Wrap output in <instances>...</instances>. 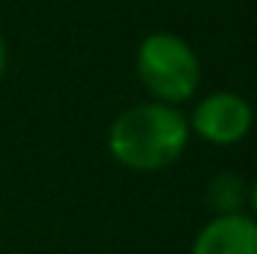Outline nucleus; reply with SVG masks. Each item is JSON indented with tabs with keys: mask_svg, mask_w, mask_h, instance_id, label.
<instances>
[{
	"mask_svg": "<svg viewBox=\"0 0 257 254\" xmlns=\"http://www.w3.org/2000/svg\"><path fill=\"white\" fill-rule=\"evenodd\" d=\"M189 144V120L168 102H144L123 111L108 132L111 156L128 171H162Z\"/></svg>",
	"mask_w": 257,
	"mask_h": 254,
	"instance_id": "nucleus-1",
	"label": "nucleus"
},
{
	"mask_svg": "<svg viewBox=\"0 0 257 254\" xmlns=\"http://www.w3.org/2000/svg\"><path fill=\"white\" fill-rule=\"evenodd\" d=\"M138 78L156 102L180 105L200 84V63L192 45L174 33H153L138 48Z\"/></svg>",
	"mask_w": 257,
	"mask_h": 254,
	"instance_id": "nucleus-2",
	"label": "nucleus"
},
{
	"mask_svg": "<svg viewBox=\"0 0 257 254\" xmlns=\"http://www.w3.org/2000/svg\"><path fill=\"white\" fill-rule=\"evenodd\" d=\"M251 123H254L251 105L239 93L221 90V93H209L206 99H200V105L192 114L189 129H194V135H200L209 144L227 147V144L242 141L248 135Z\"/></svg>",
	"mask_w": 257,
	"mask_h": 254,
	"instance_id": "nucleus-3",
	"label": "nucleus"
},
{
	"mask_svg": "<svg viewBox=\"0 0 257 254\" xmlns=\"http://www.w3.org/2000/svg\"><path fill=\"white\" fill-rule=\"evenodd\" d=\"M192 254H257V218L242 212L215 215L194 236Z\"/></svg>",
	"mask_w": 257,
	"mask_h": 254,
	"instance_id": "nucleus-4",
	"label": "nucleus"
},
{
	"mask_svg": "<svg viewBox=\"0 0 257 254\" xmlns=\"http://www.w3.org/2000/svg\"><path fill=\"white\" fill-rule=\"evenodd\" d=\"M206 200L215 209V215H227V212H239V206L248 200V191L236 174H218L206 186Z\"/></svg>",
	"mask_w": 257,
	"mask_h": 254,
	"instance_id": "nucleus-5",
	"label": "nucleus"
},
{
	"mask_svg": "<svg viewBox=\"0 0 257 254\" xmlns=\"http://www.w3.org/2000/svg\"><path fill=\"white\" fill-rule=\"evenodd\" d=\"M6 42H3V33H0V81H3V75H6Z\"/></svg>",
	"mask_w": 257,
	"mask_h": 254,
	"instance_id": "nucleus-6",
	"label": "nucleus"
},
{
	"mask_svg": "<svg viewBox=\"0 0 257 254\" xmlns=\"http://www.w3.org/2000/svg\"><path fill=\"white\" fill-rule=\"evenodd\" d=\"M248 203H251V212H254V218H257V183L251 186V191H248Z\"/></svg>",
	"mask_w": 257,
	"mask_h": 254,
	"instance_id": "nucleus-7",
	"label": "nucleus"
}]
</instances>
